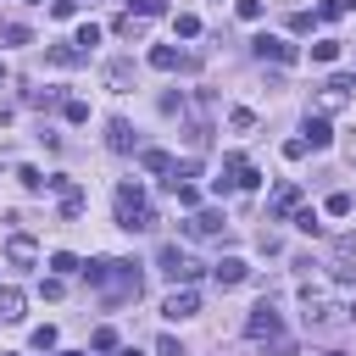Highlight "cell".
I'll list each match as a JSON object with an SVG mask.
<instances>
[{
	"label": "cell",
	"mask_w": 356,
	"mask_h": 356,
	"mask_svg": "<svg viewBox=\"0 0 356 356\" xmlns=\"http://www.w3.org/2000/svg\"><path fill=\"white\" fill-rule=\"evenodd\" d=\"M339 6H345V11H356V0H339Z\"/></svg>",
	"instance_id": "e575fe53"
},
{
	"label": "cell",
	"mask_w": 356,
	"mask_h": 356,
	"mask_svg": "<svg viewBox=\"0 0 356 356\" xmlns=\"http://www.w3.org/2000/svg\"><path fill=\"white\" fill-rule=\"evenodd\" d=\"M44 56H50L56 67H78V61H83V50H78V44H50Z\"/></svg>",
	"instance_id": "ac0fdd59"
},
{
	"label": "cell",
	"mask_w": 356,
	"mask_h": 356,
	"mask_svg": "<svg viewBox=\"0 0 356 356\" xmlns=\"http://www.w3.org/2000/svg\"><path fill=\"white\" fill-rule=\"evenodd\" d=\"M345 100H350V78H328V83L317 89V111H323V117H328V111H339Z\"/></svg>",
	"instance_id": "52a82bcc"
},
{
	"label": "cell",
	"mask_w": 356,
	"mask_h": 356,
	"mask_svg": "<svg viewBox=\"0 0 356 356\" xmlns=\"http://www.w3.org/2000/svg\"><path fill=\"white\" fill-rule=\"evenodd\" d=\"M172 28H178V33H184V39H195V33H200V22H195V17H189V11H184V17H178V22H172Z\"/></svg>",
	"instance_id": "4dcf8cb0"
},
{
	"label": "cell",
	"mask_w": 356,
	"mask_h": 356,
	"mask_svg": "<svg viewBox=\"0 0 356 356\" xmlns=\"http://www.w3.org/2000/svg\"><path fill=\"white\" fill-rule=\"evenodd\" d=\"M117 33H122V39H145V17L122 11V17H117Z\"/></svg>",
	"instance_id": "d6986e66"
},
{
	"label": "cell",
	"mask_w": 356,
	"mask_h": 356,
	"mask_svg": "<svg viewBox=\"0 0 356 356\" xmlns=\"http://www.w3.org/2000/svg\"><path fill=\"white\" fill-rule=\"evenodd\" d=\"M150 67H156V72H178V67H184V72H195V67H200V56H178L172 44H156V50H150Z\"/></svg>",
	"instance_id": "5b68a950"
},
{
	"label": "cell",
	"mask_w": 356,
	"mask_h": 356,
	"mask_svg": "<svg viewBox=\"0 0 356 356\" xmlns=\"http://www.w3.org/2000/svg\"><path fill=\"white\" fill-rule=\"evenodd\" d=\"M211 278H217L222 289H234V284H245V278H250V267H245L239 256H222V261H211Z\"/></svg>",
	"instance_id": "ba28073f"
},
{
	"label": "cell",
	"mask_w": 356,
	"mask_h": 356,
	"mask_svg": "<svg viewBox=\"0 0 356 356\" xmlns=\"http://www.w3.org/2000/svg\"><path fill=\"white\" fill-rule=\"evenodd\" d=\"M6 256H11L17 267H33V261H39V245H33L28 234H11V239H6Z\"/></svg>",
	"instance_id": "8fae6325"
},
{
	"label": "cell",
	"mask_w": 356,
	"mask_h": 356,
	"mask_svg": "<svg viewBox=\"0 0 356 356\" xmlns=\"http://www.w3.org/2000/svg\"><path fill=\"white\" fill-rule=\"evenodd\" d=\"M56 345V328H33V350H50Z\"/></svg>",
	"instance_id": "1f68e13d"
},
{
	"label": "cell",
	"mask_w": 356,
	"mask_h": 356,
	"mask_svg": "<svg viewBox=\"0 0 356 356\" xmlns=\"http://www.w3.org/2000/svg\"><path fill=\"white\" fill-rule=\"evenodd\" d=\"M111 267H117V261H111V256H100V261H89V267H83V278H89L95 289H106V284H111Z\"/></svg>",
	"instance_id": "2e32d148"
},
{
	"label": "cell",
	"mask_w": 356,
	"mask_h": 356,
	"mask_svg": "<svg viewBox=\"0 0 356 356\" xmlns=\"http://www.w3.org/2000/svg\"><path fill=\"white\" fill-rule=\"evenodd\" d=\"M334 56H339V39H317L312 44V61H334Z\"/></svg>",
	"instance_id": "d4e9b609"
},
{
	"label": "cell",
	"mask_w": 356,
	"mask_h": 356,
	"mask_svg": "<svg viewBox=\"0 0 356 356\" xmlns=\"http://www.w3.org/2000/svg\"><path fill=\"white\" fill-rule=\"evenodd\" d=\"M50 273H56V278L78 273V256H72V250H56V256H50Z\"/></svg>",
	"instance_id": "7402d4cb"
},
{
	"label": "cell",
	"mask_w": 356,
	"mask_h": 356,
	"mask_svg": "<svg viewBox=\"0 0 356 356\" xmlns=\"http://www.w3.org/2000/svg\"><path fill=\"white\" fill-rule=\"evenodd\" d=\"M350 323H356V300H350Z\"/></svg>",
	"instance_id": "8d00e7d4"
},
{
	"label": "cell",
	"mask_w": 356,
	"mask_h": 356,
	"mask_svg": "<svg viewBox=\"0 0 356 356\" xmlns=\"http://www.w3.org/2000/svg\"><path fill=\"white\" fill-rule=\"evenodd\" d=\"M239 17H245V22H256V17H261V0H239Z\"/></svg>",
	"instance_id": "836d02e7"
},
{
	"label": "cell",
	"mask_w": 356,
	"mask_h": 356,
	"mask_svg": "<svg viewBox=\"0 0 356 356\" xmlns=\"http://www.w3.org/2000/svg\"><path fill=\"white\" fill-rule=\"evenodd\" d=\"M328 273H334V278H339V284H356V267H350V256H339V261H334V267H328Z\"/></svg>",
	"instance_id": "4316f807"
},
{
	"label": "cell",
	"mask_w": 356,
	"mask_h": 356,
	"mask_svg": "<svg viewBox=\"0 0 356 356\" xmlns=\"http://www.w3.org/2000/svg\"><path fill=\"white\" fill-rule=\"evenodd\" d=\"M139 161H145V172H172V156L167 150H145Z\"/></svg>",
	"instance_id": "44dd1931"
},
{
	"label": "cell",
	"mask_w": 356,
	"mask_h": 356,
	"mask_svg": "<svg viewBox=\"0 0 356 356\" xmlns=\"http://www.w3.org/2000/svg\"><path fill=\"white\" fill-rule=\"evenodd\" d=\"M295 228H300V234H323V222H317V211H295Z\"/></svg>",
	"instance_id": "484cf974"
},
{
	"label": "cell",
	"mask_w": 356,
	"mask_h": 356,
	"mask_svg": "<svg viewBox=\"0 0 356 356\" xmlns=\"http://www.w3.org/2000/svg\"><path fill=\"white\" fill-rule=\"evenodd\" d=\"M78 211H83V189H78V184H61V217L72 222Z\"/></svg>",
	"instance_id": "9a60e30c"
},
{
	"label": "cell",
	"mask_w": 356,
	"mask_h": 356,
	"mask_svg": "<svg viewBox=\"0 0 356 356\" xmlns=\"http://www.w3.org/2000/svg\"><path fill=\"white\" fill-rule=\"evenodd\" d=\"M28 22H0V44H28Z\"/></svg>",
	"instance_id": "ffe728a7"
},
{
	"label": "cell",
	"mask_w": 356,
	"mask_h": 356,
	"mask_svg": "<svg viewBox=\"0 0 356 356\" xmlns=\"http://www.w3.org/2000/svg\"><path fill=\"white\" fill-rule=\"evenodd\" d=\"M245 334H250V339H278V312H273V300H261V306L250 312Z\"/></svg>",
	"instance_id": "8992f818"
},
{
	"label": "cell",
	"mask_w": 356,
	"mask_h": 356,
	"mask_svg": "<svg viewBox=\"0 0 356 356\" xmlns=\"http://www.w3.org/2000/svg\"><path fill=\"white\" fill-rule=\"evenodd\" d=\"M117 222H122L128 234H145V228H156V211L145 206V195H139L134 184H122V189H117Z\"/></svg>",
	"instance_id": "6da1fadb"
},
{
	"label": "cell",
	"mask_w": 356,
	"mask_h": 356,
	"mask_svg": "<svg viewBox=\"0 0 356 356\" xmlns=\"http://www.w3.org/2000/svg\"><path fill=\"white\" fill-rule=\"evenodd\" d=\"M128 11H134V17H161L167 0H128Z\"/></svg>",
	"instance_id": "603a6c76"
},
{
	"label": "cell",
	"mask_w": 356,
	"mask_h": 356,
	"mask_svg": "<svg viewBox=\"0 0 356 356\" xmlns=\"http://www.w3.org/2000/svg\"><path fill=\"white\" fill-rule=\"evenodd\" d=\"M72 44H78V50H83V56H89V44H100V28H95V22H83V28H78V39H72Z\"/></svg>",
	"instance_id": "cb8c5ba5"
},
{
	"label": "cell",
	"mask_w": 356,
	"mask_h": 356,
	"mask_svg": "<svg viewBox=\"0 0 356 356\" xmlns=\"http://www.w3.org/2000/svg\"><path fill=\"white\" fill-rule=\"evenodd\" d=\"M106 145H111L117 156H128V150H134V128H128L122 117H111V122H106Z\"/></svg>",
	"instance_id": "7c38bea8"
},
{
	"label": "cell",
	"mask_w": 356,
	"mask_h": 356,
	"mask_svg": "<svg viewBox=\"0 0 356 356\" xmlns=\"http://www.w3.org/2000/svg\"><path fill=\"white\" fill-rule=\"evenodd\" d=\"M67 356H78V350H67Z\"/></svg>",
	"instance_id": "f35d334b"
},
{
	"label": "cell",
	"mask_w": 356,
	"mask_h": 356,
	"mask_svg": "<svg viewBox=\"0 0 356 356\" xmlns=\"http://www.w3.org/2000/svg\"><path fill=\"white\" fill-rule=\"evenodd\" d=\"M300 134H306V145H312V150H323V145L334 139V134H328V117H323V111H306V122H300Z\"/></svg>",
	"instance_id": "30bf717a"
},
{
	"label": "cell",
	"mask_w": 356,
	"mask_h": 356,
	"mask_svg": "<svg viewBox=\"0 0 356 356\" xmlns=\"http://www.w3.org/2000/svg\"><path fill=\"white\" fill-rule=\"evenodd\" d=\"M267 211H273V217H289V211H300V189H295V184H284V189L273 195V206H267Z\"/></svg>",
	"instance_id": "5bb4252c"
},
{
	"label": "cell",
	"mask_w": 356,
	"mask_h": 356,
	"mask_svg": "<svg viewBox=\"0 0 356 356\" xmlns=\"http://www.w3.org/2000/svg\"><path fill=\"white\" fill-rule=\"evenodd\" d=\"M61 111H67V122H89V106H83V100H67Z\"/></svg>",
	"instance_id": "f1b7e54d"
},
{
	"label": "cell",
	"mask_w": 356,
	"mask_h": 356,
	"mask_svg": "<svg viewBox=\"0 0 356 356\" xmlns=\"http://www.w3.org/2000/svg\"><path fill=\"white\" fill-rule=\"evenodd\" d=\"M250 50H256L261 61H278V67H284V61H295V44H289V39H278V33H256V39H250Z\"/></svg>",
	"instance_id": "3957f363"
},
{
	"label": "cell",
	"mask_w": 356,
	"mask_h": 356,
	"mask_svg": "<svg viewBox=\"0 0 356 356\" xmlns=\"http://www.w3.org/2000/svg\"><path fill=\"white\" fill-rule=\"evenodd\" d=\"M117 356H139V350H134V345H128V350H117Z\"/></svg>",
	"instance_id": "d590c367"
},
{
	"label": "cell",
	"mask_w": 356,
	"mask_h": 356,
	"mask_svg": "<svg viewBox=\"0 0 356 356\" xmlns=\"http://www.w3.org/2000/svg\"><path fill=\"white\" fill-rule=\"evenodd\" d=\"M156 267H161V273H167L172 284H189V278L200 273V267H195V261H189V256H184L178 245H161V256H156Z\"/></svg>",
	"instance_id": "7a4b0ae2"
},
{
	"label": "cell",
	"mask_w": 356,
	"mask_h": 356,
	"mask_svg": "<svg viewBox=\"0 0 356 356\" xmlns=\"http://www.w3.org/2000/svg\"><path fill=\"white\" fill-rule=\"evenodd\" d=\"M156 356H189V350H184L172 334H161V339H156Z\"/></svg>",
	"instance_id": "83f0119b"
},
{
	"label": "cell",
	"mask_w": 356,
	"mask_h": 356,
	"mask_svg": "<svg viewBox=\"0 0 356 356\" xmlns=\"http://www.w3.org/2000/svg\"><path fill=\"white\" fill-rule=\"evenodd\" d=\"M184 234H195V239H206V234H222V211H195V217L184 222Z\"/></svg>",
	"instance_id": "4fadbf2b"
},
{
	"label": "cell",
	"mask_w": 356,
	"mask_h": 356,
	"mask_svg": "<svg viewBox=\"0 0 356 356\" xmlns=\"http://www.w3.org/2000/svg\"><path fill=\"white\" fill-rule=\"evenodd\" d=\"M228 122H234V128H239V134H245V128H256V117H250V111H245V106H234V111H228Z\"/></svg>",
	"instance_id": "f546056e"
},
{
	"label": "cell",
	"mask_w": 356,
	"mask_h": 356,
	"mask_svg": "<svg viewBox=\"0 0 356 356\" xmlns=\"http://www.w3.org/2000/svg\"><path fill=\"white\" fill-rule=\"evenodd\" d=\"M0 317H6V323H17V317H22V289H11V284L0 289Z\"/></svg>",
	"instance_id": "e0dca14e"
},
{
	"label": "cell",
	"mask_w": 356,
	"mask_h": 356,
	"mask_svg": "<svg viewBox=\"0 0 356 356\" xmlns=\"http://www.w3.org/2000/svg\"><path fill=\"white\" fill-rule=\"evenodd\" d=\"M95 350H117V334L111 328H95Z\"/></svg>",
	"instance_id": "d6a6232c"
},
{
	"label": "cell",
	"mask_w": 356,
	"mask_h": 356,
	"mask_svg": "<svg viewBox=\"0 0 356 356\" xmlns=\"http://www.w3.org/2000/svg\"><path fill=\"white\" fill-rule=\"evenodd\" d=\"M100 78H106L111 95H128V89H134V61H128V56H111V61L100 67Z\"/></svg>",
	"instance_id": "277c9868"
},
{
	"label": "cell",
	"mask_w": 356,
	"mask_h": 356,
	"mask_svg": "<svg viewBox=\"0 0 356 356\" xmlns=\"http://www.w3.org/2000/svg\"><path fill=\"white\" fill-rule=\"evenodd\" d=\"M161 312H167V317H172V323H178V317H195V312H200V295H195V289H172V295H167V306H161Z\"/></svg>",
	"instance_id": "9c48e42d"
},
{
	"label": "cell",
	"mask_w": 356,
	"mask_h": 356,
	"mask_svg": "<svg viewBox=\"0 0 356 356\" xmlns=\"http://www.w3.org/2000/svg\"><path fill=\"white\" fill-rule=\"evenodd\" d=\"M0 83H6V67H0Z\"/></svg>",
	"instance_id": "74e56055"
}]
</instances>
